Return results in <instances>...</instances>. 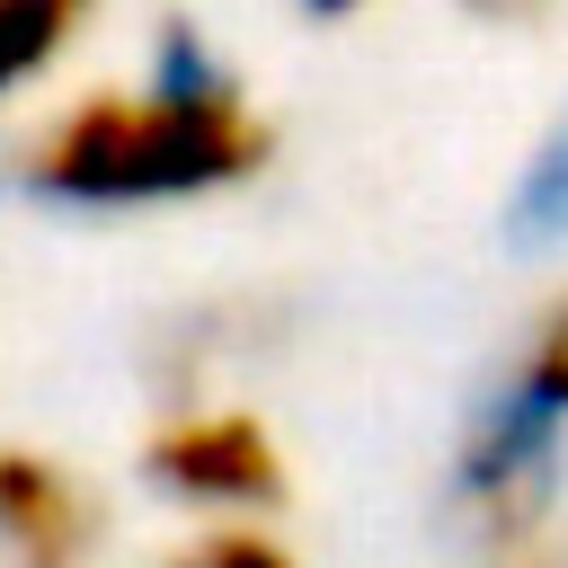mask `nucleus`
Listing matches in <instances>:
<instances>
[{
    "label": "nucleus",
    "instance_id": "nucleus-1",
    "mask_svg": "<svg viewBox=\"0 0 568 568\" xmlns=\"http://www.w3.org/2000/svg\"><path fill=\"white\" fill-rule=\"evenodd\" d=\"M266 151H275L266 115L178 18L160 27L142 89H89L27 133L18 186L44 204H178L240 186L248 169H266Z\"/></svg>",
    "mask_w": 568,
    "mask_h": 568
},
{
    "label": "nucleus",
    "instance_id": "nucleus-4",
    "mask_svg": "<svg viewBox=\"0 0 568 568\" xmlns=\"http://www.w3.org/2000/svg\"><path fill=\"white\" fill-rule=\"evenodd\" d=\"M506 240L515 248H559L568 240V115L541 133V151L524 160L515 178V204H506Z\"/></svg>",
    "mask_w": 568,
    "mask_h": 568
},
{
    "label": "nucleus",
    "instance_id": "nucleus-2",
    "mask_svg": "<svg viewBox=\"0 0 568 568\" xmlns=\"http://www.w3.org/2000/svg\"><path fill=\"white\" fill-rule=\"evenodd\" d=\"M142 479L204 515L284 506V453H275L266 417H248V408H169L142 435Z\"/></svg>",
    "mask_w": 568,
    "mask_h": 568
},
{
    "label": "nucleus",
    "instance_id": "nucleus-6",
    "mask_svg": "<svg viewBox=\"0 0 568 568\" xmlns=\"http://www.w3.org/2000/svg\"><path fill=\"white\" fill-rule=\"evenodd\" d=\"M160 568H293V550H284L275 532H257V524H213V532H195L186 550H169Z\"/></svg>",
    "mask_w": 568,
    "mask_h": 568
},
{
    "label": "nucleus",
    "instance_id": "nucleus-3",
    "mask_svg": "<svg viewBox=\"0 0 568 568\" xmlns=\"http://www.w3.org/2000/svg\"><path fill=\"white\" fill-rule=\"evenodd\" d=\"M106 541V497L36 453V444H0V559L9 568H89Z\"/></svg>",
    "mask_w": 568,
    "mask_h": 568
},
{
    "label": "nucleus",
    "instance_id": "nucleus-5",
    "mask_svg": "<svg viewBox=\"0 0 568 568\" xmlns=\"http://www.w3.org/2000/svg\"><path fill=\"white\" fill-rule=\"evenodd\" d=\"M80 36V9L71 0H0V98L27 89L36 71H53Z\"/></svg>",
    "mask_w": 568,
    "mask_h": 568
},
{
    "label": "nucleus",
    "instance_id": "nucleus-7",
    "mask_svg": "<svg viewBox=\"0 0 568 568\" xmlns=\"http://www.w3.org/2000/svg\"><path fill=\"white\" fill-rule=\"evenodd\" d=\"M515 382H524L541 408H559V417H568V302H550V311H541V328H532V346H524Z\"/></svg>",
    "mask_w": 568,
    "mask_h": 568
}]
</instances>
